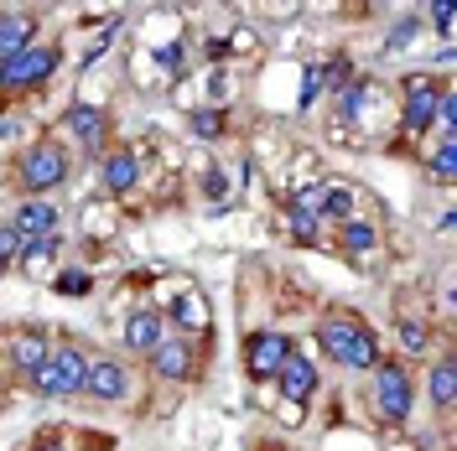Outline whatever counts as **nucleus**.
I'll use <instances>...</instances> for the list:
<instances>
[{
	"label": "nucleus",
	"mask_w": 457,
	"mask_h": 451,
	"mask_svg": "<svg viewBox=\"0 0 457 451\" xmlns=\"http://www.w3.org/2000/svg\"><path fill=\"white\" fill-rule=\"evenodd\" d=\"M68 130L84 141V151H94V156H99V151H104V130H110V125H104V110H88V104H79V110H68Z\"/></svg>",
	"instance_id": "4468645a"
},
{
	"label": "nucleus",
	"mask_w": 457,
	"mask_h": 451,
	"mask_svg": "<svg viewBox=\"0 0 457 451\" xmlns=\"http://www.w3.org/2000/svg\"><path fill=\"white\" fill-rule=\"evenodd\" d=\"M411 405H416V390H411V373L400 364H374V410H379V421L400 425L411 415Z\"/></svg>",
	"instance_id": "39448f33"
},
{
	"label": "nucleus",
	"mask_w": 457,
	"mask_h": 451,
	"mask_svg": "<svg viewBox=\"0 0 457 451\" xmlns=\"http://www.w3.org/2000/svg\"><path fill=\"white\" fill-rule=\"evenodd\" d=\"M286 224H291L296 239H307V244L317 239V213H296V208H291V213H286Z\"/></svg>",
	"instance_id": "cd10ccee"
},
{
	"label": "nucleus",
	"mask_w": 457,
	"mask_h": 451,
	"mask_svg": "<svg viewBox=\"0 0 457 451\" xmlns=\"http://www.w3.org/2000/svg\"><path fill=\"white\" fill-rule=\"evenodd\" d=\"M453 125H457V99L442 94V104H436V130H442V141H453Z\"/></svg>",
	"instance_id": "bb28decb"
},
{
	"label": "nucleus",
	"mask_w": 457,
	"mask_h": 451,
	"mask_svg": "<svg viewBox=\"0 0 457 451\" xmlns=\"http://www.w3.org/2000/svg\"><path fill=\"white\" fill-rule=\"evenodd\" d=\"M120 338H125L130 353H151L156 342L167 338V316H162V311H151V307L130 311V322H125V332H120Z\"/></svg>",
	"instance_id": "1a4fd4ad"
},
{
	"label": "nucleus",
	"mask_w": 457,
	"mask_h": 451,
	"mask_svg": "<svg viewBox=\"0 0 457 451\" xmlns=\"http://www.w3.org/2000/svg\"><path fill=\"white\" fill-rule=\"evenodd\" d=\"M11 228H16L27 244L53 239V234H57V202H21V208H16V218H11Z\"/></svg>",
	"instance_id": "9d476101"
},
{
	"label": "nucleus",
	"mask_w": 457,
	"mask_h": 451,
	"mask_svg": "<svg viewBox=\"0 0 457 451\" xmlns=\"http://www.w3.org/2000/svg\"><path fill=\"white\" fill-rule=\"evenodd\" d=\"M291 338L286 332H250L245 338V368L255 373V379H276L286 364H291Z\"/></svg>",
	"instance_id": "423d86ee"
},
{
	"label": "nucleus",
	"mask_w": 457,
	"mask_h": 451,
	"mask_svg": "<svg viewBox=\"0 0 457 451\" xmlns=\"http://www.w3.org/2000/svg\"><path fill=\"white\" fill-rule=\"evenodd\" d=\"M431 176H436V182H453L457 176V145L453 141H442V151L431 156Z\"/></svg>",
	"instance_id": "5701e85b"
},
{
	"label": "nucleus",
	"mask_w": 457,
	"mask_h": 451,
	"mask_svg": "<svg viewBox=\"0 0 457 451\" xmlns=\"http://www.w3.org/2000/svg\"><path fill=\"white\" fill-rule=\"evenodd\" d=\"M125 390H130V373H125L120 358H94V364H88L84 395H94V399H125Z\"/></svg>",
	"instance_id": "6e6552de"
},
{
	"label": "nucleus",
	"mask_w": 457,
	"mask_h": 451,
	"mask_svg": "<svg viewBox=\"0 0 457 451\" xmlns=\"http://www.w3.org/2000/svg\"><path fill=\"white\" fill-rule=\"evenodd\" d=\"M431 405H436L442 415H453V410H457V364H453V358L431 364Z\"/></svg>",
	"instance_id": "dca6fc26"
},
{
	"label": "nucleus",
	"mask_w": 457,
	"mask_h": 451,
	"mask_svg": "<svg viewBox=\"0 0 457 451\" xmlns=\"http://www.w3.org/2000/svg\"><path fill=\"white\" fill-rule=\"evenodd\" d=\"M151 368H156L162 379H187V373H193V348L167 332V338L151 348Z\"/></svg>",
	"instance_id": "9b49d317"
},
{
	"label": "nucleus",
	"mask_w": 457,
	"mask_h": 451,
	"mask_svg": "<svg viewBox=\"0 0 457 451\" xmlns=\"http://www.w3.org/2000/svg\"><path fill=\"white\" fill-rule=\"evenodd\" d=\"M317 94H322V68H307V73H302V99H296V104H302V110H312V99Z\"/></svg>",
	"instance_id": "c85d7f7f"
},
{
	"label": "nucleus",
	"mask_w": 457,
	"mask_h": 451,
	"mask_svg": "<svg viewBox=\"0 0 457 451\" xmlns=\"http://www.w3.org/2000/svg\"><path fill=\"white\" fill-rule=\"evenodd\" d=\"M453 5H447V0H436V5H431V21H436V31H442V37H453Z\"/></svg>",
	"instance_id": "7c9ffc66"
},
{
	"label": "nucleus",
	"mask_w": 457,
	"mask_h": 451,
	"mask_svg": "<svg viewBox=\"0 0 457 451\" xmlns=\"http://www.w3.org/2000/svg\"><path fill=\"white\" fill-rule=\"evenodd\" d=\"M31 390L47 399H62V395H84V379H88V358L79 353V348H57L47 364L37 368V373H27Z\"/></svg>",
	"instance_id": "7ed1b4c3"
},
{
	"label": "nucleus",
	"mask_w": 457,
	"mask_h": 451,
	"mask_svg": "<svg viewBox=\"0 0 457 451\" xmlns=\"http://www.w3.org/2000/svg\"><path fill=\"white\" fill-rule=\"evenodd\" d=\"M68 171H73L68 151H62L57 141H42V145H31L27 156H21V187L37 193V198H47V193H57V187L68 182Z\"/></svg>",
	"instance_id": "20e7f679"
},
{
	"label": "nucleus",
	"mask_w": 457,
	"mask_h": 451,
	"mask_svg": "<svg viewBox=\"0 0 457 451\" xmlns=\"http://www.w3.org/2000/svg\"><path fill=\"white\" fill-rule=\"evenodd\" d=\"M21 254H27V239L5 224L0 228V265H21Z\"/></svg>",
	"instance_id": "4be33fe9"
},
{
	"label": "nucleus",
	"mask_w": 457,
	"mask_h": 451,
	"mask_svg": "<svg viewBox=\"0 0 457 451\" xmlns=\"http://www.w3.org/2000/svg\"><path fill=\"white\" fill-rule=\"evenodd\" d=\"M442 94H447V88H436L431 78L416 73V78H411V94H405V114H400V125H405V130H431V125H436V104H442Z\"/></svg>",
	"instance_id": "0eeeda50"
},
{
	"label": "nucleus",
	"mask_w": 457,
	"mask_h": 451,
	"mask_svg": "<svg viewBox=\"0 0 457 451\" xmlns=\"http://www.w3.org/2000/svg\"><path fill=\"white\" fill-rule=\"evenodd\" d=\"M177 322H182V327H203V301L193 296V291H187V296L177 301V311H171V327H177ZM171 327H167V332H171Z\"/></svg>",
	"instance_id": "412c9836"
},
{
	"label": "nucleus",
	"mask_w": 457,
	"mask_h": 451,
	"mask_svg": "<svg viewBox=\"0 0 457 451\" xmlns=\"http://www.w3.org/2000/svg\"><path fill=\"white\" fill-rule=\"evenodd\" d=\"M276 379H281V395L291 399L296 410H302V399H312V390H317V368L307 364V358H296V353H291V364H286Z\"/></svg>",
	"instance_id": "ddd939ff"
},
{
	"label": "nucleus",
	"mask_w": 457,
	"mask_h": 451,
	"mask_svg": "<svg viewBox=\"0 0 457 451\" xmlns=\"http://www.w3.org/2000/svg\"><path fill=\"white\" fill-rule=\"evenodd\" d=\"M136 182H141V161H136L130 151H110V156H104V187H110L114 198H125Z\"/></svg>",
	"instance_id": "2eb2a0df"
},
{
	"label": "nucleus",
	"mask_w": 457,
	"mask_h": 451,
	"mask_svg": "<svg viewBox=\"0 0 457 451\" xmlns=\"http://www.w3.org/2000/svg\"><path fill=\"white\" fill-rule=\"evenodd\" d=\"M374 239H379V234H374V224H359V218H348V224L338 228V244L348 254H370Z\"/></svg>",
	"instance_id": "a211bd4d"
},
{
	"label": "nucleus",
	"mask_w": 457,
	"mask_h": 451,
	"mask_svg": "<svg viewBox=\"0 0 457 451\" xmlns=\"http://www.w3.org/2000/svg\"><path fill=\"white\" fill-rule=\"evenodd\" d=\"M37 451H68V447H62V441H42Z\"/></svg>",
	"instance_id": "473e14b6"
},
{
	"label": "nucleus",
	"mask_w": 457,
	"mask_h": 451,
	"mask_svg": "<svg viewBox=\"0 0 457 451\" xmlns=\"http://www.w3.org/2000/svg\"><path fill=\"white\" fill-rule=\"evenodd\" d=\"M57 244H62V239H37V244H27V254H21V265H27L31 275H42V270H47V265H53L57 259Z\"/></svg>",
	"instance_id": "aec40b11"
},
{
	"label": "nucleus",
	"mask_w": 457,
	"mask_h": 451,
	"mask_svg": "<svg viewBox=\"0 0 457 451\" xmlns=\"http://www.w3.org/2000/svg\"><path fill=\"white\" fill-rule=\"evenodd\" d=\"M427 342H431V332L421 322H400V348L405 353H427Z\"/></svg>",
	"instance_id": "b1692460"
},
{
	"label": "nucleus",
	"mask_w": 457,
	"mask_h": 451,
	"mask_svg": "<svg viewBox=\"0 0 457 451\" xmlns=\"http://www.w3.org/2000/svg\"><path fill=\"white\" fill-rule=\"evenodd\" d=\"M348 213H353V187H322L317 218H338V224H348Z\"/></svg>",
	"instance_id": "6ab92c4d"
},
{
	"label": "nucleus",
	"mask_w": 457,
	"mask_h": 451,
	"mask_svg": "<svg viewBox=\"0 0 457 451\" xmlns=\"http://www.w3.org/2000/svg\"><path fill=\"white\" fill-rule=\"evenodd\" d=\"M162 68H171V73H177V68H182V62H187V47H182V42H167V47H162Z\"/></svg>",
	"instance_id": "2f4dec72"
},
{
	"label": "nucleus",
	"mask_w": 457,
	"mask_h": 451,
	"mask_svg": "<svg viewBox=\"0 0 457 451\" xmlns=\"http://www.w3.org/2000/svg\"><path fill=\"white\" fill-rule=\"evenodd\" d=\"M27 47H31V21L27 16H5V21H0V62L16 57V53H27Z\"/></svg>",
	"instance_id": "f3484780"
},
{
	"label": "nucleus",
	"mask_w": 457,
	"mask_h": 451,
	"mask_svg": "<svg viewBox=\"0 0 457 451\" xmlns=\"http://www.w3.org/2000/svg\"><path fill=\"white\" fill-rule=\"evenodd\" d=\"M317 342H322V353L338 368H374L379 364V338H374L364 322H353V316L322 322V327H317Z\"/></svg>",
	"instance_id": "f257e3e1"
},
{
	"label": "nucleus",
	"mask_w": 457,
	"mask_h": 451,
	"mask_svg": "<svg viewBox=\"0 0 457 451\" xmlns=\"http://www.w3.org/2000/svg\"><path fill=\"white\" fill-rule=\"evenodd\" d=\"M57 62H62L57 47L31 42L27 53H16V57H5V62H0V88H5V94H31V88H42L57 73Z\"/></svg>",
	"instance_id": "f03ea898"
},
{
	"label": "nucleus",
	"mask_w": 457,
	"mask_h": 451,
	"mask_svg": "<svg viewBox=\"0 0 457 451\" xmlns=\"http://www.w3.org/2000/svg\"><path fill=\"white\" fill-rule=\"evenodd\" d=\"M5 353H11V368H21V373H37V368L53 358V348H47V332H37V327H31V332H16Z\"/></svg>",
	"instance_id": "f8f14e48"
},
{
	"label": "nucleus",
	"mask_w": 457,
	"mask_h": 451,
	"mask_svg": "<svg viewBox=\"0 0 457 451\" xmlns=\"http://www.w3.org/2000/svg\"><path fill=\"white\" fill-rule=\"evenodd\" d=\"M416 27H421V21H416V16H405V21H400V27L390 31V42H385V47H390V53H400V47H411V42H416Z\"/></svg>",
	"instance_id": "c756f323"
},
{
	"label": "nucleus",
	"mask_w": 457,
	"mask_h": 451,
	"mask_svg": "<svg viewBox=\"0 0 457 451\" xmlns=\"http://www.w3.org/2000/svg\"><path fill=\"white\" fill-rule=\"evenodd\" d=\"M88 270H62L57 275V296H88Z\"/></svg>",
	"instance_id": "393cba45"
},
{
	"label": "nucleus",
	"mask_w": 457,
	"mask_h": 451,
	"mask_svg": "<svg viewBox=\"0 0 457 451\" xmlns=\"http://www.w3.org/2000/svg\"><path fill=\"white\" fill-rule=\"evenodd\" d=\"M219 130H224V110H198L193 114V135L208 141V135H219Z\"/></svg>",
	"instance_id": "a878e982"
}]
</instances>
